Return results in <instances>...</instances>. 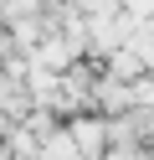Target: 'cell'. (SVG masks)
<instances>
[{
  "mask_svg": "<svg viewBox=\"0 0 154 160\" xmlns=\"http://www.w3.org/2000/svg\"><path fill=\"white\" fill-rule=\"evenodd\" d=\"M103 134H108V129H103V119H87V114H82V119H72V139H77L82 150H87V145L98 150V145H103Z\"/></svg>",
  "mask_w": 154,
  "mask_h": 160,
  "instance_id": "obj_1",
  "label": "cell"
}]
</instances>
